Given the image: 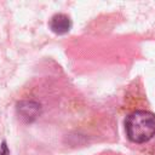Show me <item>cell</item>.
Returning <instances> with one entry per match:
<instances>
[{"label": "cell", "instance_id": "cell-1", "mask_svg": "<svg viewBox=\"0 0 155 155\" xmlns=\"http://www.w3.org/2000/svg\"><path fill=\"white\" fill-rule=\"evenodd\" d=\"M127 138L133 143H145L155 136V115L147 110H136L125 120Z\"/></svg>", "mask_w": 155, "mask_h": 155}, {"label": "cell", "instance_id": "cell-2", "mask_svg": "<svg viewBox=\"0 0 155 155\" xmlns=\"http://www.w3.org/2000/svg\"><path fill=\"white\" fill-rule=\"evenodd\" d=\"M40 104L34 101H22L17 104V111L19 116L27 122L35 120L40 114Z\"/></svg>", "mask_w": 155, "mask_h": 155}, {"label": "cell", "instance_id": "cell-4", "mask_svg": "<svg viewBox=\"0 0 155 155\" xmlns=\"http://www.w3.org/2000/svg\"><path fill=\"white\" fill-rule=\"evenodd\" d=\"M8 154V150H7V147H6V143L4 142L2 145H1V151H0V155H7Z\"/></svg>", "mask_w": 155, "mask_h": 155}, {"label": "cell", "instance_id": "cell-3", "mask_svg": "<svg viewBox=\"0 0 155 155\" xmlns=\"http://www.w3.org/2000/svg\"><path fill=\"white\" fill-rule=\"evenodd\" d=\"M50 28L51 30L57 35H63L68 33L71 28V21L67 15L57 13L54 15L50 21Z\"/></svg>", "mask_w": 155, "mask_h": 155}]
</instances>
